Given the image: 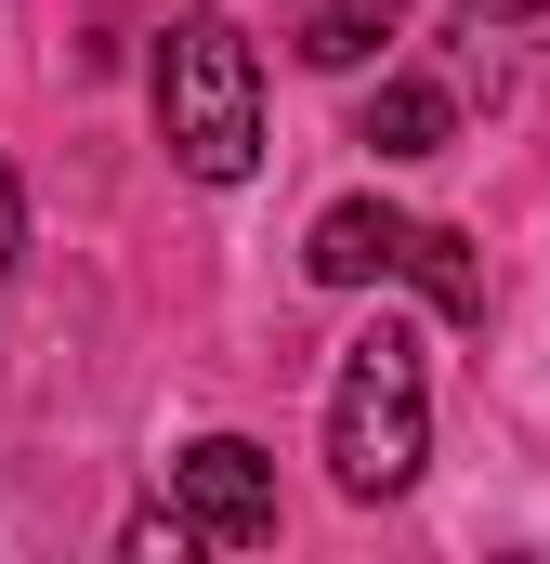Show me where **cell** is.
<instances>
[{"mask_svg":"<svg viewBox=\"0 0 550 564\" xmlns=\"http://www.w3.org/2000/svg\"><path fill=\"white\" fill-rule=\"evenodd\" d=\"M394 250H407V210H381V197H341V210H315V237H301V276H315V289H381V276H394Z\"/></svg>","mask_w":550,"mask_h":564,"instance_id":"277c9868","label":"cell"},{"mask_svg":"<svg viewBox=\"0 0 550 564\" xmlns=\"http://www.w3.org/2000/svg\"><path fill=\"white\" fill-rule=\"evenodd\" d=\"M381 40H394V13H367V0H328V13L301 26V66H367Z\"/></svg>","mask_w":550,"mask_h":564,"instance_id":"52a82bcc","label":"cell"},{"mask_svg":"<svg viewBox=\"0 0 550 564\" xmlns=\"http://www.w3.org/2000/svg\"><path fill=\"white\" fill-rule=\"evenodd\" d=\"M446 132H459V93L446 79H381L367 119H354V144H381V158H432Z\"/></svg>","mask_w":550,"mask_h":564,"instance_id":"8992f818","label":"cell"},{"mask_svg":"<svg viewBox=\"0 0 550 564\" xmlns=\"http://www.w3.org/2000/svg\"><path fill=\"white\" fill-rule=\"evenodd\" d=\"M13 250H26V184H13V158H0V289H13Z\"/></svg>","mask_w":550,"mask_h":564,"instance_id":"9c48e42d","label":"cell"},{"mask_svg":"<svg viewBox=\"0 0 550 564\" xmlns=\"http://www.w3.org/2000/svg\"><path fill=\"white\" fill-rule=\"evenodd\" d=\"M157 144L197 171V184H250L263 171V53L237 13H170L157 40Z\"/></svg>","mask_w":550,"mask_h":564,"instance_id":"6da1fadb","label":"cell"},{"mask_svg":"<svg viewBox=\"0 0 550 564\" xmlns=\"http://www.w3.org/2000/svg\"><path fill=\"white\" fill-rule=\"evenodd\" d=\"M119 552H132V564H184V552H197V525L157 499V512H132V525H119Z\"/></svg>","mask_w":550,"mask_h":564,"instance_id":"ba28073f","label":"cell"},{"mask_svg":"<svg viewBox=\"0 0 550 564\" xmlns=\"http://www.w3.org/2000/svg\"><path fill=\"white\" fill-rule=\"evenodd\" d=\"M170 512L197 525V552H263L275 539V459L250 433H197L170 459Z\"/></svg>","mask_w":550,"mask_h":564,"instance_id":"3957f363","label":"cell"},{"mask_svg":"<svg viewBox=\"0 0 550 564\" xmlns=\"http://www.w3.org/2000/svg\"><path fill=\"white\" fill-rule=\"evenodd\" d=\"M525 13H538V26H550V0H525Z\"/></svg>","mask_w":550,"mask_h":564,"instance_id":"30bf717a","label":"cell"},{"mask_svg":"<svg viewBox=\"0 0 550 564\" xmlns=\"http://www.w3.org/2000/svg\"><path fill=\"white\" fill-rule=\"evenodd\" d=\"M394 276L432 302V315H459V328H485V263H472V237L459 224H407V250H394Z\"/></svg>","mask_w":550,"mask_h":564,"instance_id":"5b68a950","label":"cell"},{"mask_svg":"<svg viewBox=\"0 0 550 564\" xmlns=\"http://www.w3.org/2000/svg\"><path fill=\"white\" fill-rule=\"evenodd\" d=\"M419 459H432V368H419V328H367L341 341V381H328V473L341 499H407Z\"/></svg>","mask_w":550,"mask_h":564,"instance_id":"7a4b0ae2","label":"cell"}]
</instances>
